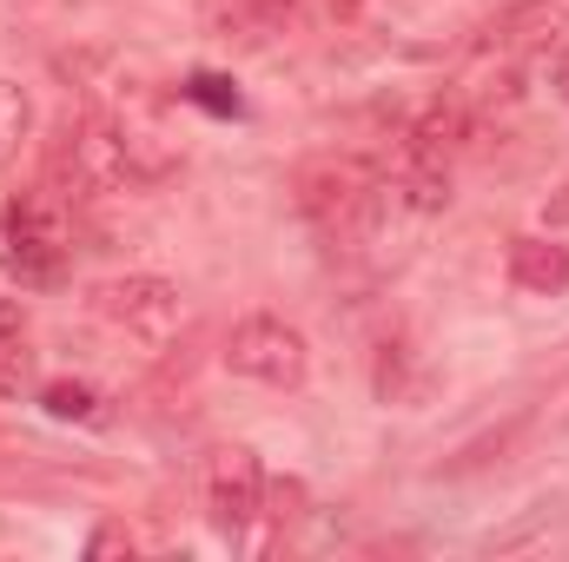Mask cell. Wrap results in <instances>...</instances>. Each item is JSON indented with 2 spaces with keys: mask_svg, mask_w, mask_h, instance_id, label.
I'll return each mask as SVG.
<instances>
[{
  "mask_svg": "<svg viewBox=\"0 0 569 562\" xmlns=\"http://www.w3.org/2000/svg\"><path fill=\"white\" fill-rule=\"evenodd\" d=\"M298 205L325 239H371L385 212V185L365 159H311L298 172Z\"/></svg>",
  "mask_w": 569,
  "mask_h": 562,
  "instance_id": "1",
  "label": "cell"
},
{
  "mask_svg": "<svg viewBox=\"0 0 569 562\" xmlns=\"http://www.w3.org/2000/svg\"><path fill=\"white\" fill-rule=\"evenodd\" d=\"M60 259H67V219L53 199L27 192V199H7L0 212V265L20 284H53L60 279Z\"/></svg>",
  "mask_w": 569,
  "mask_h": 562,
  "instance_id": "2",
  "label": "cell"
},
{
  "mask_svg": "<svg viewBox=\"0 0 569 562\" xmlns=\"http://www.w3.org/2000/svg\"><path fill=\"white\" fill-rule=\"evenodd\" d=\"M226 364L239 371V378H252V384H305V371H311V344H305V331L298 324H284L272 311H252V318H239L232 324V338H226Z\"/></svg>",
  "mask_w": 569,
  "mask_h": 562,
  "instance_id": "3",
  "label": "cell"
},
{
  "mask_svg": "<svg viewBox=\"0 0 569 562\" xmlns=\"http://www.w3.org/2000/svg\"><path fill=\"white\" fill-rule=\"evenodd\" d=\"M93 311L113 331H127L133 344H166L179 331V318H186V298H179V284L159 279V272H127V279L93 284Z\"/></svg>",
  "mask_w": 569,
  "mask_h": 562,
  "instance_id": "4",
  "label": "cell"
},
{
  "mask_svg": "<svg viewBox=\"0 0 569 562\" xmlns=\"http://www.w3.org/2000/svg\"><path fill=\"white\" fill-rule=\"evenodd\" d=\"M206 510L219 530H246L266 510V470L252 450H219L206 463Z\"/></svg>",
  "mask_w": 569,
  "mask_h": 562,
  "instance_id": "5",
  "label": "cell"
},
{
  "mask_svg": "<svg viewBox=\"0 0 569 562\" xmlns=\"http://www.w3.org/2000/svg\"><path fill=\"white\" fill-rule=\"evenodd\" d=\"M470 140H477V107L450 93L405 127V165H450Z\"/></svg>",
  "mask_w": 569,
  "mask_h": 562,
  "instance_id": "6",
  "label": "cell"
},
{
  "mask_svg": "<svg viewBox=\"0 0 569 562\" xmlns=\"http://www.w3.org/2000/svg\"><path fill=\"white\" fill-rule=\"evenodd\" d=\"M510 284L530 291V298H557L569 291V245L557 239H510Z\"/></svg>",
  "mask_w": 569,
  "mask_h": 562,
  "instance_id": "7",
  "label": "cell"
},
{
  "mask_svg": "<svg viewBox=\"0 0 569 562\" xmlns=\"http://www.w3.org/2000/svg\"><path fill=\"white\" fill-rule=\"evenodd\" d=\"M40 411L60 423H93L100 418V391L93 384H73V378H53L47 391H40Z\"/></svg>",
  "mask_w": 569,
  "mask_h": 562,
  "instance_id": "8",
  "label": "cell"
},
{
  "mask_svg": "<svg viewBox=\"0 0 569 562\" xmlns=\"http://www.w3.org/2000/svg\"><path fill=\"white\" fill-rule=\"evenodd\" d=\"M27 127H33V100H27V87H20V80H0V165L20 152Z\"/></svg>",
  "mask_w": 569,
  "mask_h": 562,
  "instance_id": "9",
  "label": "cell"
},
{
  "mask_svg": "<svg viewBox=\"0 0 569 562\" xmlns=\"http://www.w3.org/2000/svg\"><path fill=\"white\" fill-rule=\"evenodd\" d=\"M27 378H33V358H27V344L13 331V338H0V398H20Z\"/></svg>",
  "mask_w": 569,
  "mask_h": 562,
  "instance_id": "10",
  "label": "cell"
},
{
  "mask_svg": "<svg viewBox=\"0 0 569 562\" xmlns=\"http://www.w3.org/2000/svg\"><path fill=\"white\" fill-rule=\"evenodd\" d=\"M107 550H133V536H120V530H100V536H93V556H107Z\"/></svg>",
  "mask_w": 569,
  "mask_h": 562,
  "instance_id": "11",
  "label": "cell"
},
{
  "mask_svg": "<svg viewBox=\"0 0 569 562\" xmlns=\"http://www.w3.org/2000/svg\"><path fill=\"white\" fill-rule=\"evenodd\" d=\"M20 331V304L13 298H0V338H13Z\"/></svg>",
  "mask_w": 569,
  "mask_h": 562,
  "instance_id": "12",
  "label": "cell"
},
{
  "mask_svg": "<svg viewBox=\"0 0 569 562\" xmlns=\"http://www.w3.org/2000/svg\"><path fill=\"white\" fill-rule=\"evenodd\" d=\"M557 93H563V100H569V53H563V60H557Z\"/></svg>",
  "mask_w": 569,
  "mask_h": 562,
  "instance_id": "13",
  "label": "cell"
}]
</instances>
